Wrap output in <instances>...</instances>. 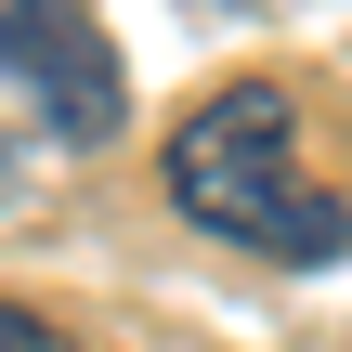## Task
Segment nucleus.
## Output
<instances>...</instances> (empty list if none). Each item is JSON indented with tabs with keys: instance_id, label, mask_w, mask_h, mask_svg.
<instances>
[{
	"instance_id": "f257e3e1",
	"label": "nucleus",
	"mask_w": 352,
	"mask_h": 352,
	"mask_svg": "<svg viewBox=\"0 0 352 352\" xmlns=\"http://www.w3.org/2000/svg\"><path fill=\"white\" fill-rule=\"evenodd\" d=\"M157 183H170V209H183L196 235H222V248H248V261L327 274L352 248V183H340V157L314 144V118H300L287 78H222V91H196V104L170 118Z\"/></svg>"
},
{
	"instance_id": "f03ea898",
	"label": "nucleus",
	"mask_w": 352,
	"mask_h": 352,
	"mask_svg": "<svg viewBox=\"0 0 352 352\" xmlns=\"http://www.w3.org/2000/svg\"><path fill=\"white\" fill-rule=\"evenodd\" d=\"M0 91L65 157L118 144V118H131V78H118V39H104L91 0H0Z\"/></svg>"
},
{
	"instance_id": "7ed1b4c3",
	"label": "nucleus",
	"mask_w": 352,
	"mask_h": 352,
	"mask_svg": "<svg viewBox=\"0 0 352 352\" xmlns=\"http://www.w3.org/2000/svg\"><path fill=\"white\" fill-rule=\"evenodd\" d=\"M0 352H78L52 314H26V300H0Z\"/></svg>"
},
{
	"instance_id": "20e7f679",
	"label": "nucleus",
	"mask_w": 352,
	"mask_h": 352,
	"mask_svg": "<svg viewBox=\"0 0 352 352\" xmlns=\"http://www.w3.org/2000/svg\"><path fill=\"white\" fill-rule=\"evenodd\" d=\"M0 196H13V157H0Z\"/></svg>"
}]
</instances>
